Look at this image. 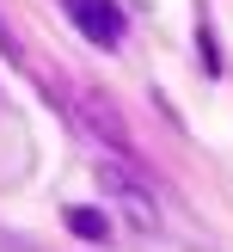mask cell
<instances>
[{"instance_id":"4","label":"cell","mask_w":233,"mask_h":252,"mask_svg":"<svg viewBox=\"0 0 233 252\" xmlns=\"http://www.w3.org/2000/svg\"><path fill=\"white\" fill-rule=\"evenodd\" d=\"M68 228L80 234V240H92V246H98V240H110V216H104V209H86V203H74V209H68Z\"/></svg>"},{"instance_id":"2","label":"cell","mask_w":233,"mask_h":252,"mask_svg":"<svg viewBox=\"0 0 233 252\" xmlns=\"http://www.w3.org/2000/svg\"><path fill=\"white\" fill-rule=\"evenodd\" d=\"M68 19L80 25V37L98 43V49H117L123 43V12H117V0H68Z\"/></svg>"},{"instance_id":"5","label":"cell","mask_w":233,"mask_h":252,"mask_svg":"<svg viewBox=\"0 0 233 252\" xmlns=\"http://www.w3.org/2000/svg\"><path fill=\"white\" fill-rule=\"evenodd\" d=\"M0 56H12V62H19V56H25V49H19V37H12V31H6V19H0Z\"/></svg>"},{"instance_id":"1","label":"cell","mask_w":233,"mask_h":252,"mask_svg":"<svg viewBox=\"0 0 233 252\" xmlns=\"http://www.w3.org/2000/svg\"><path fill=\"white\" fill-rule=\"evenodd\" d=\"M98 185L117 197V209L129 216L135 234H159V209H154V197H147V185H135L129 172H117V166H98Z\"/></svg>"},{"instance_id":"3","label":"cell","mask_w":233,"mask_h":252,"mask_svg":"<svg viewBox=\"0 0 233 252\" xmlns=\"http://www.w3.org/2000/svg\"><path fill=\"white\" fill-rule=\"evenodd\" d=\"M80 111H86V117H92V129L104 135V142L129 148V135H123V117H117V111H110V105H104V98H98V93H80Z\"/></svg>"}]
</instances>
